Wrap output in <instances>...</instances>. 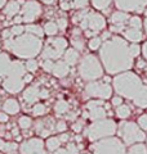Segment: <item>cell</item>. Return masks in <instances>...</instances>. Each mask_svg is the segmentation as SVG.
Returning <instances> with one entry per match:
<instances>
[{"label":"cell","instance_id":"1","mask_svg":"<svg viewBox=\"0 0 147 154\" xmlns=\"http://www.w3.org/2000/svg\"><path fill=\"white\" fill-rule=\"evenodd\" d=\"M100 49L102 64L110 75H120L121 72H126L133 67L134 58L132 57L129 45L124 38L115 36L111 40L105 41Z\"/></svg>","mask_w":147,"mask_h":154},{"label":"cell","instance_id":"2","mask_svg":"<svg viewBox=\"0 0 147 154\" xmlns=\"http://www.w3.org/2000/svg\"><path fill=\"white\" fill-rule=\"evenodd\" d=\"M114 89L119 96L132 100L138 108H147V86L133 72H124L115 76Z\"/></svg>","mask_w":147,"mask_h":154},{"label":"cell","instance_id":"3","mask_svg":"<svg viewBox=\"0 0 147 154\" xmlns=\"http://www.w3.org/2000/svg\"><path fill=\"white\" fill-rule=\"evenodd\" d=\"M4 46L14 55L23 59H34L43 50V41L31 33H22L16 37H9L4 42Z\"/></svg>","mask_w":147,"mask_h":154},{"label":"cell","instance_id":"4","mask_svg":"<svg viewBox=\"0 0 147 154\" xmlns=\"http://www.w3.org/2000/svg\"><path fill=\"white\" fill-rule=\"evenodd\" d=\"M117 126L115 121L109 118H103L100 121L92 122L87 128V136L90 141H100L102 139L111 137L116 132Z\"/></svg>","mask_w":147,"mask_h":154},{"label":"cell","instance_id":"5","mask_svg":"<svg viewBox=\"0 0 147 154\" xmlns=\"http://www.w3.org/2000/svg\"><path fill=\"white\" fill-rule=\"evenodd\" d=\"M74 22L79 23L80 28L84 31H92V32H100L105 28L106 26V21L105 17L101 16L100 13H94L90 12L88 9H84L80 13H77L74 17Z\"/></svg>","mask_w":147,"mask_h":154},{"label":"cell","instance_id":"6","mask_svg":"<svg viewBox=\"0 0 147 154\" xmlns=\"http://www.w3.org/2000/svg\"><path fill=\"white\" fill-rule=\"evenodd\" d=\"M79 75L84 81H96L103 76V68L96 55L88 54L79 63Z\"/></svg>","mask_w":147,"mask_h":154},{"label":"cell","instance_id":"7","mask_svg":"<svg viewBox=\"0 0 147 154\" xmlns=\"http://www.w3.org/2000/svg\"><path fill=\"white\" fill-rule=\"evenodd\" d=\"M117 132L125 145H134L146 140V134L134 122H121Z\"/></svg>","mask_w":147,"mask_h":154},{"label":"cell","instance_id":"8","mask_svg":"<svg viewBox=\"0 0 147 154\" xmlns=\"http://www.w3.org/2000/svg\"><path fill=\"white\" fill-rule=\"evenodd\" d=\"M93 154H125V144L117 137H106L92 144Z\"/></svg>","mask_w":147,"mask_h":154},{"label":"cell","instance_id":"9","mask_svg":"<svg viewBox=\"0 0 147 154\" xmlns=\"http://www.w3.org/2000/svg\"><path fill=\"white\" fill-rule=\"evenodd\" d=\"M67 50V41L63 37H51L48 38L41 50V58L44 60H57L65 54Z\"/></svg>","mask_w":147,"mask_h":154},{"label":"cell","instance_id":"10","mask_svg":"<svg viewBox=\"0 0 147 154\" xmlns=\"http://www.w3.org/2000/svg\"><path fill=\"white\" fill-rule=\"evenodd\" d=\"M85 94L89 98H98L101 100L110 99L112 95V88L105 81H92L85 85Z\"/></svg>","mask_w":147,"mask_h":154},{"label":"cell","instance_id":"11","mask_svg":"<svg viewBox=\"0 0 147 154\" xmlns=\"http://www.w3.org/2000/svg\"><path fill=\"white\" fill-rule=\"evenodd\" d=\"M21 17L22 21L26 23H31L41 14V5L35 0H28L23 4L21 11Z\"/></svg>","mask_w":147,"mask_h":154},{"label":"cell","instance_id":"12","mask_svg":"<svg viewBox=\"0 0 147 154\" xmlns=\"http://www.w3.org/2000/svg\"><path fill=\"white\" fill-rule=\"evenodd\" d=\"M87 113L85 116L89 117L93 122L106 118V108L103 100H90L85 105Z\"/></svg>","mask_w":147,"mask_h":154},{"label":"cell","instance_id":"13","mask_svg":"<svg viewBox=\"0 0 147 154\" xmlns=\"http://www.w3.org/2000/svg\"><path fill=\"white\" fill-rule=\"evenodd\" d=\"M19 154H47L41 139H28L19 146Z\"/></svg>","mask_w":147,"mask_h":154},{"label":"cell","instance_id":"14","mask_svg":"<svg viewBox=\"0 0 147 154\" xmlns=\"http://www.w3.org/2000/svg\"><path fill=\"white\" fill-rule=\"evenodd\" d=\"M115 5L121 12H143L147 7V0H115Z\"/></svg>","mask_w":147,"mask_h":154},{"label":"cell","instance_id":"15","mask_svg":"<svg viewBox=\"0 0 147 154\" xmlns=\"http://www.w3.org/2000/svg\"><path fill=\"white\" fill-rule=\"evenodd\" d=\"M130 17L128 16V13L117 11L115 13L111 14V31L114 32H124L125 28L128 27Z\"/></svg>","mask_w":147,"mask_h":154},{"label":"cell","instance_id":"16","mask_svg":"<svg viewBox=\"0 0 147 154\" xmlns=\"http://www.w3.org/2000/svg\"><path fill=\"white\" fill-rule=\"evenodd\" d=\"M24 82L22 77H7L3 80V88L5 91L11 94H17L23 90Z\"/></svg>","mask_w":147,"mask_h":154},{"label":"cell","instance_id":"17","mask_svg":"<svg viewBox=\"0 0 147 154\" xmlns=\"http://www.w3.org/2000/svg\"><path fill=\"white\" fill-rule=\"evenodd\" d=\"M35 130H36V132L43 137L49 136V135L53 132V130H56L54 119H53L52 117H48L45 119H43V121H36Z\"/></svg>","mask_w":147,"mask_h":154},{"label":"cell","instance_id":"18","mask_svg":"<svg viewBox=\"0 0 147 154\" xmlns=\"http://www.w3.org/2000/svg\"><path fill=\"white\" fill-rule=\"evenodd\" d=\"M39 93H40V89H39V86L38 85H34V86H30V88H27L26 90L23 91L22 98H23V100L27 104H36V102L40 99Z\"/></svg>","mask_w":147,"mask_h":154},{"label":"cell","instance_id":"19","mask_svg":"<svg viewBox=\"0 0 147 154\" xmlns=\"http://www.w3.org/2000/svg\"><path fill=\"white\" fill-rule=\"evenodd\" d=\"M51 73H53L56 77H60V79L66 77L70 73V66H68L65 60H56Z\"/></svg>","mask_w":147,"mask_h":154},{"label":"cell","instance_id":"20","mask_svg":"<svg viewBox=\"0 0 147 154\" xmlns=\"http://www.w3.org/2000/svg\"><path fill=\"white\" fill-rule=\"evenodd\" d=\"M124 33V37L126 40H129L130 42H139L141 40H143V33H142L141 30H137V28H130V27H126L125 31L122 32Z\"/></svg>","mask_w":147,"mask_h":154},{"label":"cell","instance_id":"21","mask_svg":"<svg viewBox=\"0 0 147 154\" xmlns=\"http://www.w3.org/2000/svg\"><path fill=\"white\" fill-rule=\"evenodd\" d=\"M11 64H12V60H11V58H9V55L5 54V53H2V54H0V79L4 80L8 76Z\"/></svg>","mask_w":147,"mask_h":154},{"label":"cell","instance_id":"22","mask_svg":"<svg viewBox=\"0 0 147 154\" xmlns=\"http://www.w3.org/2000/svg\"><path fill=\"white\" fill-rule=\"evenodd\" d=\"M63 60H65L68 66H75L77 62L80 60L79 51L75 50L74 48H72V49H67L65 51V54H63Z\"/></svg>","mask_w":147,"mask_h":154},{"label":"cell","instance_id":"23","mask_svg":"<svg viewBox=\"0 0 147 154\" xmlns=\"http://www.w3.org/2000/svg\"><path fill=\"white\" fill-rule=\"evenodd\" d=\"M3 112L7 114H17L19 112V104L16 99H7L3 104Z\"/></svg>","mask_w":147,"mask_h":154},{"label":"cell","instance_id":"24","mask_svg":"<svg viewBox=\"0 0 147 154\" xmlns=\"http://www.w3.org/2000/svg\"><path fill=\"white\" fill-rule=\"evenodd\" d=\"M87 4H88V0H62L61 8L63 11H67V9H71V8L80 9V8H84Z\"/></svg>","mask_w":147,"mask_h":154},{"label":"cell","instance_id":"25","mask_svg":"<svg viewBox=\"0 0 147 154\" xmlns=\"http://www.w3.org/2000/svg\"><path fill=\"white\" fill-rule=\"evenodd\" d=\"M21 3H22V0H19V2H17V0L9 2L5 5V8H4V14H7L8 17L16 16V14L19 13V11H21Z\"/></svg>","mask_w":147,"mask_h":154},{"label":"cell","instance_id":"26","mask_svg":"<svg viewBox=\"0 0 147 154\" xmlns=\"http://www.w3.org/2000/svg\"><path fill=\"white\" fill-rule=\"evenodd\" d=\"M72 45H74V49L77 50V51L84 50V48H85L84 40H83V37L80 36L79 30H75L72 32Z\"/></svg>","mask_w":147,"mask_h":154},{"label":"cell","instance_id":"27","mask_svg":"<svg viewBox=\"0 0 147 154\" xmlns=\"http://www.w3.org/2000/svg\"><path fill=\"white\" fill-rule=\"evenodd\" d=\"M18 149V145L16 143H8V141H4L3 139H0V152L3 153H7V154H14L16 150Z\"/></svg>","mask_w":147,"mask_h":154},{"label":"cell","instance_id":"28","mask_svg":"<svg viewBox=\"0 0 147 154\" xmlns=\"http://www.w3.org/2000/svg\"><path fill=\"white\" fill-rule=\"evenodd\" d=\"M47 149L49 152H56L57 149H60L61 146V140H60V137H57V136H53V137H49L48 140H47Z\"/></svg>","mask_w":147,"mask_h":154},{"label":"cell","instance_id":"29","mask_svg":"<svg viewBox=\"0 0 147 154\" xmlns=\"http://www.w3.org/2000/svg\"><path fill=\"white\" fill-rule=\"evenodd\" d=\"M115 112H116V116H117L119 118L125 119V118H128L129 116H130L132 110H130V108H129L126 104H121V105H119V107L116 108Z\"/></svg>","mask_w":147,"mask_h":154},{"label":"cell","instance_id":"30","mask_svg":"<svg viewBox=\"0 0 147 154\" xmlns=\"http://www.w3.org/2000/svg\"><path fill=\"white\" fill-rule=\"evenodd\" d=\"M125 154H147V146L142 143L134 144V145H132L129 148V150Z\"/></svg>","mask_w":147,"mask_h":154},{"label":"cell","instance_id":"31","mask_svg":"<svg viewBox=\"0 0 147 154\" xmlns=\"http://www.w3.org/2000/svg\"><path fill=\"white\" fill-rule=\"evenodd\" d=\"M24 31H26L27 33H31V35H35L38 37H43V35H44V30L40 26H36V25L24 26Z\"/></svg>","mask_w":147,"mask_h":154},{"label":"cell","instance_id":"32","mask_svg":"<svg viewBox=\"0 0 147 154\" xmlns=\"http://www.w3.org/2000/svg\"><path fill=\"white\" fill-rule=\"evenodd\" d=\"M54 110L57 112V114H65L70 110V104L65 100H58L54 104Z\"/></svg>","mask_w":147,"mask_h":154},{"label":"cell","instance_id":"33","mask_svg":"<svg viewBox=\"0 0 147 154\" xmlns=\"http://www.w3.org/2000/svg\"><path fill=\"white\" fill-rule=\"evenodd\" d=\"M44 33H47V35L49 36H54L56 33L58 32V26H57V23L54 22H47L45 25H44Z\"/></svg>","mask_w":147,"mask_h":154},{"label":"cell","instance_id":"34","mask_svg":"<svg viewBox=\"0 0 147 154\" xmlns=\"http://www.w3.org/2000/svg\"><path fill=\"white\" fill-rule=\"evenodd\" d=\"M111 3H112V0H92L93 7L98 9V11H106L111 5Z\"/></svg>","mask_w":147,"mask_h":154},{"label":"cell","instance_id":"35","mask_svg":"<svg viewBox=\"0 0 147 154\" xmlns=\"http://www.w3.org/2000/svg\"><path fill=\"white\" fill-rule=\"evenodd\" d=\"M18 126L21 127L22 130H27L32 126V121L30 117H27V116H22V117H19L18 119Z\"/></svg>","mask_w":147,"mask_h":154},{"label":"cell","instance_id":"36","mask_svg":"<svg viewBox=\"0 0 147 154\" xmlns=\"http://www.w3.org/2000/svg\"><path fill=\"white\" fill-rule=\"evenodd\" d=\"M45 112H47V108L44 104H40V103L34 104V107H32V114L34 116H43V114H45Z\"/></svg>","mask_w":147,"mask_h":154},{"label":"cell","instance_id":"37","mask_svg":"<svg viewBox=\"0 0 147 154\" xmlns=\"http://www.w3.org/2000/svg\"><path fill=\"white\" fill-rule=\"evenodd\" d=\"M128 27L141 30V28H142V21H141V18L139 17H130L129 22H128Z\"/></svg>","mask_w":147,"mask_h":154},{"label":"cell","instance_id":"38","mask_svg":"<svg viewBox=\"0 0 147 154\" xmlns=\"http://www.w3.org/2000/svg\"><path fill=\"white\" fill-rule=\"evenodd\" d=\"M24 67H26V71L35 72V71H38V68H39V64H38V62H36L35 59H28L27 63L24 64Z\"/></svg>","mask_w":147,"mask_h":154},{"label":"cell","instance_id":"39","mask_svg":"<svg viewBox=\"0 0 147 154\" xmlns=\"http://www.w3.org/2000/svg\"><path fill=\"white\" fill-rule=\"evenodd\" d=\"M89 48L90 50H97L101 48V38L100 37H92L89 40Z\"/></svg>","mask_w":147,"mask_h":154},{"label":"cell","instance_id":"40","mask_svg":"<svg viewBox=\"0 0 147 154\" xmlns=\"http://www.w3.org/2000/svg\"><path fill=\"white\" fill-rule=\"evenodd\" d=\"M23 32H24V27L21 26V25H16V26H13L11 28L12 36H19V35H22Z\"/></svg>","mask_w":147,"mask_h":154},{"label":"cell","instance_id":"41","mask_svg":"<svg viewBox=\"0 0 147 154\" xmlns=\"http://www.w3.org/2000/svg\"><path fill=\"white\" fill-rule=\"evenodd\" d=\"M53 66H54V60L45 59V60H43V62H41V67L44 68V71H47V72H52Z\"/></svg>","mask_w":147,"mask_h":154},{"label":"cell","instance_id":"42","mask_svg":"<svg viewBox=\"0 0 147 154\" xmlns=\"http://www.w3.org/2000/svg\"><path fill=\"white\" fill-rule=\"evenodd\" d=\"M138 126L141 127V130H147V113L142 114L138 118Z\"/></svg>","mask_w":147,"mask_h":154},{"label":"cell","instance_id":"43","mask_svg":"<svg viewBox=\"0 0 147 154\" xmlns=\"http://www.w3.org/2000/svg\"><path fill=\"white\" fill-rule=\"evenodd\" d=\"M66 150L68 154H79V148H77L74 143H68L66 146Z\"/></svg>","mask_w":147,"mask_h":154},{"label":"cell","instance_id":"44","mask_svg":"<svg viewBox=\"0 0 147 154\" xmlns=\"http://www.w3.org/2000/svg\"><path fill=\"white\" fill-rule=\"evenodd\" d=\"M66 130H67V125H66L65 121H58V122H56V131L63 134Z\"/></svg>","mask_w":147,"mask_h":154},{"label":"cell","instance_id":"45","mask_svg":"<svg viewBox=\"0 0 147 154\" xmlns=\"http://www.w3.org/2000/svg\"><path fill=\"white\" fill-rule=\"evenodd\" d=\"M129 50H130V54L133 58H136L137 55H139V50H141V48L137 45V44H132L129 46Z\"/></svg>","mask_w":147,"mask_h":154},{"label":"cell","instance_id":"46","mask_svg":"<svg viewBox=\"0 0 147 154\" xmlns=\"http://www.w3.org/2000/svg\"><path fill=\"white\" fill-rule=\"evenodd\" d=\"M57 26H58V30H66L67 27V19L66 18H58L57 21Z\"/></svg>","mask_w":147,"mask_h":154},{"label":"cell","instance_id":"47","mask_svg":"<svg viewBox=\"0 0 147 154\" xmlns=\"http://www.w3.org/2000/svg\"><path fill=\"white\" fill-rule=\"evenodd\" d=\"M121 104H122V98L121 96H114V98H112V105H115V107L117 108Z\"/></svg>","mask_w":147,"mask_h":154},{"label":"cell","instance_id":"48","mask_svg":"<svg viewBox=\"0 0 147 154\" xmlns=\"http://www.w3.org/2000/svg\"><path fill=\"white\" fill-rule=\"evenodd\" d=\"M39 96H40V99H47L49 96V93L47 89H40V93H39Z\"/></svg>","mask_w":147,"mask_h":154},{"label":"cell","instance_id":"49","mask_svg":"<svg viewBox=\"0 0 147 154\" xmlns=\"http://www.w3.org/2000/svg\"><path fill=\"white\" fill-rule=\"evenodd\" d=\"M60 137V140H61V143H68V140H70V136L66 134V132H63V134H61V136H58Z\"/></svg>","mask_w":147,"mask_h":154},{"label":"cell","instance_id":"50","mask_svg":"<svg viewBox=\"0 0 147 154\" xmlns=\"http://www.w3.org/2000/svg\"><path fill=\"white\" fill-rule=\"evenodd\" d=\"M8 114L7 113H4V112H0V122L2 123H5V122H8Z\"/></svg>","mask_w":147,"mask_h":154},{"label":"cell","instance_id":"51","mask_svg":"<svg viewBox=\"0 0 147 154\" xmlns=\"http://www.w3.org/2000/svg\"><path fill=\"white\" fill-rule=\"evenodd\" d=\"M22 80H23V82H31V81H32V75L26 73L22 77Z\"/></svg>","mask_w":147,"mask_h":154},{"label":"cell","instance_id":"52","mask_svg":"<svg viewBox=\"0 0 147 154\" xmlns=\"http://www.w3.org/2000/svg\"><path fill=\"white\" fill-rule=\"evenodd\" d=\"M137 68H146V60H142L139 59L138 62H137Z\"/></svg>","mask_w":147,"mask_h":154},{"label":"cell","instance_id":"53","mask_svg":"<svg viewBox=\"0 0 147 154\" xmlns=\"http://www.w3.org/2000/svg\"><path fill=\"white\" fill-rule=\"evenodd\" d=\"M72 128H74V131L80 132V131H81V125H80L79 122H76L75 125H72Z\"/></svg>","mask_w":147,"mask_h":154},{"label":"cell","instance_id":"54","mask_svg":"<svg viewBox=\"0 0 147 154\" xmlns=\"http://www.w3.org/2000/svg\"><path fill=\"white\" fill-rule=\"evenodd\" d=\"M52 154H68V153H67V150H66V148H65V149L60 148V149H57L56 152H53Z\"/></svg>","mask_w":147,"mask_h":154},{"label":"cell","instance_id":"55","mask_svg":"<svg viewBox=\"0 0 147 154\" xmlns=\"http://www.w3.org/2000/svg\"><path fill=\"white\" fill-rule=\"evenodd\" d=\"M142 53H143V57H145V59L147 60V41L143 44V46H142Z\"/></svg>","mask_w":147,"mask_h":154},{"label":"cell","instance_id":"56","mask_svg":"<svg viewBox=\"0 0 147 154\" xmlns=\"http://www.w3.org/2000/svg\"><path fill=\"white\" fill-rule=\"evenodd\" d=\"M14 22H16V23H21V22H23V21H22V17H16V18H14Z\"/></svg>","mask_w":147,"mask_h":154},{"label":"cell","instance_id":"57","mask_svg":"<svg viewBox=\"0 0 147 154\" xmlns=\"http://www.w3.org/2000/svg\"><path fill=\"white\" fill-rule=\"evenodd\" d=\"M54 2H56V0H43L44 4H53Z\"/></svg>","mask_w":147,"mask_h":154},{"label":"cell","instance_id":"58","mask_svg":"<svg viewBox=\"0 0 147 154\" xmlns=\"http://www.w3.org/2000/svg\"><path fill=\"white\" fill-rule=\"evenodd\" d=\"M5 3H7V0H0V8H3L5 5Z\"/></svg>","mask_w":147,"mask_h":154},{"label":"cell","instance_id":"59","mask_svg":"<svg viewBox=\"0 0 147 154\" xmlns=\"http://www.w3.org/2000/svg\"><path fill=\"white\" fill-rule=\"evenodd\" d=\"M145 30H146V33H147V17L145 19Z\"/></svg>","mask_w":147,"mask_h":154},{"label":"cell","instance_id":"60","mask_svg":"<svg viewBox=\"0 0 147 154\" xmlns=\"http://www.w3.org/2000/svg\"><path fill=\"white\" fill-rule=\"evenodd\" d=\"M145 14H146V17H147V9H146V12H145Z\"/></svg>","mask_w":147,"mask_h":154},{"label":"cell","instance_id":"61","mask_svg":"<svg viewBox=\"0 0 147 154\" xmlns=\"http://www.w3.org/2000/svg\"><path fill=\"white\" fill-rule=\"evenodd\" d=\"M146 79H147V73H146Z\"/></svg>","mask_w":147,"mask_h":154},{"label":"cell","instance_id":"62","mask_svg":"<svg viewBox=\"0 0 147 154\" xmlns=\"http://www.w3.org/2000/svg\"><path fill=\"white\" fill-rule=\"evenodd\" d=\"M0 154H2V153H0Z\"/></svg>","mask_w":147,"mask_h":154}]
</instances>
